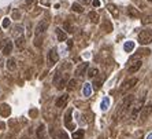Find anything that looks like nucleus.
<instances>
[{"label":"nucleus","instance_id":"obj_23","mask_svg":"<svg viewBox=\"0 0 152 139\" xmlns=\"http://www.w3.org/2000/svg\"><path fill=\"white\" fill-rule=\"evenodd\" d=\"M84 135H85V132L82 131V129H80V131L73 132V135H71V138H73V139H81V138H84Z\"/></svg>","mask_w":152,"mask_h":139},{"label":"nucleus","instance_id":"obj_25","mask_svg":"<svg viewBox=\"0 0 152 139\" xmlns=\"http://www.w3.org/2000/svg\"><path fill=\"white\" fill-rule=\"evenodd\" d=\"M97 73H99V70H97L96 68H92V69H89L88 70V76L91 78H95L96 76H97Z\"/></svg>","mask_w":152,"mask_h":139},{"label":"nucleus","instance_id":"obj_32","mask_svg":"<svg viewBox=\"0 0 152 139\" xmlns=\"http://www.w3.org/2000/svg\"><path fill=\"white\" fill-rule=\"evenodd\" d=\"M95 88H100V78L96 76V80H95Z\"/></svg>","mask_w":152,"mask_h":139},{"label":"nucleus","instance_id":"obj_11","mask_svg":"<svg viewBox=\"0 0 152 139\" xmlns=\"http://www.w3.org/2000/svg\"><path fill=\"white\" fill-rule=\"evenodd\" d=\"M47 136V131H45V125L44 124H40L37 131H36V138L37 139H44Z\"/></svg>","mask_w":152,"mask_h":139},{"label":"nucleus","instance_id":"obj_24","mask_svg":"<svg viewBox=\"0 0 152 139\" xmlns=\"http://www.w3.org/2000/svg\"><path fill=\"white\" fill-rule=\"evenodd\" d=\"M71 8H73V11H75V13H84V7L78 3H74L71 6Z\"/></svg>","mask_w":152,"mask_h":139},{"label":"nucleus","instance_id":"obj_38","mask_svg":"<svg viewBox=\"0 0 152 139\" xmlns=\"http://www.w3.org/2000/svg\"><path fill=\"white\" fill-rule=\"evenodd\" d=\"M44 139H48V136H45V138H44Z\"/></svg>","mask_w":152,"mask_h":139},{"label":"nucleus","instance_id":"obj_18","mask_svg":"<svg viewBox=\"0 0 152 139\" xmlns=\"http://www.w3.org/2000/svg\"><path fill=\"white\" fill-rule=\"evenodd\" d=\"M127 14H129L130 18H138L140 17V13H138L134 7H127Z\"/></svg>","mask_w":152,"mask_h":139},{"label":"nucleus","instance_id":"obj_35","mask_svg":"<svg viewBox=\"0 0 152 139\" xmlns=\"http://www.w3.org/2000/svg\"><path fill=\"white\" fill-rule=\"evenodd\" d=\"M4 128V123H0V129H3Z\"/></svg>","mask_w":152,"mask_h":139},{"label":"nucleus","instance_id":"obj_8","mask_svg":"<svg viewBox=\"0 0 152 139\" xmlns=\"http://www.w3.org/2000/svg\"><path fill=\"white\" fill-rule=\"evenodd\" d=\"M151 113H152V102H148L147 105L142 106V110H141V120L142 121L147 120V118L151 116Z\"/></svg>","mask_w":152,"mask_h":139},{"label":"nucleus","instance_id":"obj_27","mask_svg":"<svg viewBox=\"0 0 152 139\" xmlns=\"http://www.w3.org/2000/svg\"><path fill=\"white\" fill-rule=\"evenodd\" d=\"M141 22L144 24V25H148V24H152V15H147V17H144L141 19Z\"/></svg>","mask_w":152,"mask_h":139},{"label":"nucleus","instance_id":"obj_7","mask_svg":"<svg viewBox=\"0 0 152 139\" xmlns=\"http://www.w3.org/2000/svg\"><path fill=\"white\" fill-rule=\"evenodd\" d=\"M138 83V80L137 78H130V80H127V81H125L124 84H122V86H121V88H119V92L121 94H125V92H127V91H129V89L130 88H133V87L136 86V84H137Z\"/></svg>","mask_w":152,"mask_h":139},{"label":"nucleus","instance_id":"obj_21","mask_svg":"<svg viewBox=\"0 0 152 139\" xmlns=\"http://www.w3.org/2000/svg\"><path fill=\"white\" fill-rule=\"evenodd\" d=\"M64 29H66V32H69V33H74L75 32V26L69 21L64 22Z\"/></svg>","mask_w":152,"mask_h":139},{"label":"nucleus","instance_id":"obj_17","mask_svg":"<svg viewBox=\"0 0 152 139\" xmlns=\"http://www.w3.org/2000/svg\"><path fill=\"white\" fill-rule=\"evenodd\" d=\"M56 36H58V40L59 41H64V40L67 39V35H66V32H63V29H56Z\"/></svg>","mask_w":152,"mask_h":139},{"label":"nucleus","instance_id":"obj_1","mask_svg":"<svg viewBox=\"0 0 152 139\" xmlns=\"http://www.w3.org/2000/svg\"><path fill=\"white\" fill-rule=\"evenodd\" d=\"M47 28H48V22L45 19L40 21L37 25H36L34 29V35H36V40H34V44L37 47H40L42 44V37H44V33L47 32Z\"/></svg>","mask_w":152,"mask_h":139},{"label":"nucleus","instance_id":"obj_19","mask_svg":"<svg viewBox=\"0 0 152 139\" xmlns=\"http://www.w3.org/2000/svg\"><path fill=\"white\" fill-rule=\"evenodd\" d=\"M7 69L11 72H14L15 69H17V61H15L14 58H10L7 61Z\"/></svg>","mask_w":152,"mask_h":139},{"label":"nucleus","instance_id":"obj_20","mask_svg":"<svg viewBox=\"0 0 152 139\" xmlns=\"http://www.w3.org/2000/svg\"><path fill=\"white\" fill-rule=\"evenodd\" d=\"M89 19H91V21L93 22V24H99V14H97V13H95V11H91V13H89Z\"/></svg>","mask_w":152,"mask_h":139},{"label":"nucleus","instance_id":"obj_40","mask_svg":"<svg viewBox=\"0 0 152 139\" xmlns=\"http://www.w3.org/2000/svg\"><path fill=\"white\" fill-rule=\"evenodd\" d=\"M23 139H28V138H23Z\"/></svg>","mask_w":152,"mask_h":139},{"label":"nucleus","instance_id":"obj_15","mask_svg":"<svg viewBox=\"0 0 152 139\" xmlns=\"http://www.w3.org/2000/svg\"><path fill=\"white\" fill-rule=\"evenodd\" d=\"M107 7H108V11L111 13V15H113L114 18H118V17H119V10H118V7H115L114 4H108Z\"/></svg>","mask_w":152,"mask_h":139},{"label":"nucleus","instance_id":"obj_39","mask_svg":"<svg viewBox=\"0 0 152 139\" xmlns=\"http://www.w3.org/2000/svg\"><path fill=\"white\" fill-rule=\"evenodd\" d=\"M0 36H1V30H0Z\"/></svg>","mask_w":152,"mask_h":139},{"label":"nucleus","instance_id":"obj_33","mask_svg":"<svg viewBox=\"0 0 152 139\" xmlns=\"http://www.w3.org/2000/svg\"><path fill=\"white\" fill-rule=\"evenodd\" d=\"M80 3H82V4H89L91 3V0H78Z\"/></svg>","mask_w":152,"mask_h":139},{"label":"nucleus","instance_id":"obj_4","mask_svg":"<svg viewBox=\"0 0 152 139\" xmlns=\"http://www.w3.org/2000/svg\"><path fill=\"white\" fill-rule=\"evenodd\" d=\"M141 59H138L137 57L136 58H132L130 61H129V65H127V73H136L138 69L141 68Z\"/></svg>","mask_w":152,"mask_h":139},{"label":"nucleus","instance_id":"obj_36","mask_svg":"<svg viewBox=\"0 0 152 139\" xmlns=\"http://www.w3.org/2000/svg\"><path fill=\"white\" fill-rule=\"evenodd\" d=\"M148 139H152V134H151V135H149V136H148Z\"/></svg>","mask_w":152,"mask_h":139},{"label":"nucleus","instance_id":"obj_28","mask_svg":"<svg viewBox=\"0 0 152 139\" xmlns=\"http://www.w3.org/2000/svg\"><path fill=\"white\" fill-rule=\"evenodd\" d=\"M11 17L14 18V19H21V11H19V10H12Z\"/></svg>","mask_w":152,"mask_h":139},{"label":"nucleus","instance_id":"obj_10","mask_svg":"<svg viewBox=\"0 0 152 139\" xmlns=\"http://www.w3.org/2000/svg\"><path fill=\"white\" fill-rule=\"evenodd\" d=\"M88 68H89L88 62H82V64L75 69V76H77V77H82V76L85 75V72L88 70Z\"/></svg>","mask_w":152,"mask_h":139},{"label":"nucleus","instance_id":"obj_16","mask_svg":"<svg viewBox=\"0 0 152 139\" xmlns=\"http://www.w3.org/2000/svg\"><path fill=\"white\" fill-rule=\"evenodd\" d=\"M26 44V39H25V36H19L17 40H15V46L18 47V48H23Z\"/></svg>","mask_w":152,"mask_h":139},{"label":"nucleus","instance_id":"obj_31","mask_svg":"<svg viewBox=\"0 0 152 139\" xmlns=\"http://www.w3.org/2000/svg\"><path fill=\"white\" fill-rule=\"evenodd\" d=\"M104 26H106V32H110L111 29H113V26L110 25V22H104Z\"/></svg>","mask_w":152,"mask_h":139},{"label":"nucleus","instance_id":"obj_14","mask_svg":"<svg viewBox=\"0 0 152 139\" xmlns=\"http://www.w3.org/2000/svg\"><path fill=\"white\" fill-rule=\"evenodd\" d=\"M64 124H66V127H67L69 129H74V124L71 123V112L70 110L66 113V117H64Z\"/></svg>","mask_w":152,"mask_h":139},{"label":"nucleus","instance_id":"obj_12","mask_svg":"<svg viewBox=\"0 0 152 139\" xmlns=\"http://www.w3.org/2000/svg\"><path fill=\"white\" fill-rule=\"evenodd\" d=\"M48 58H50V61L52 62V64H55V62L59 61V54H58L56 48H52V50L50 51V54H48Z\"/></svg>","mask_w":152,"mask_h":139},{"label":"nucleus","instance_id":"obj_3","mask_svg":"<svg viewBox=\"0 0 152 139\" xmlns=\"http://www.w3.org/2000/svg\"><path fill=\"white\" fill-rule=\"evenodd\" d=\"M138 43L141 46H147V44L152 43V30L151 29H144L142 32L138 35Z\"/></svg>","mask_w":152,"mask_h":139},{"label":"nucleus","instance_id":"obj_5","mask_svg":"<svg viewBox=\"0 0 152 139\" xmlns=\"http://www.w3.org/2000/svg\"><path fill=\"white\" fill-rule=\"evenodd\" d=\"M0 50L3 52V55H10L12 51V43L8 39H3L0 40Z\"/></svg>","mask_w":152,"mask_h":139},{"label":"nucleus","instance_id":"obj_13","mask_svg":"<svg viewBox=\"0 0 152 139\" xmlns=\"http://www.w3.org/2000/svg\"><path fill=\"white\" fill-rule=\"evenodd\" d=\"M10 113H11V109L7 104H3L1 106H0V114H1L3 117H8Z\"/></svg>","mask_w":152,"mask_h":139},{"label":"nucleus","instance_id":"obj_6","mask_svg":"<svg viewBox=\"0 0 152 139\" xmlns=\"http://www.w3.org/2000/svg\"><path fill=\"white\" fill-rule=\"evenodd\" d=\"M142 106H144V96L142 98H140V99L137 101L134 104V106H133V110H132V120H136L137 118V116H138V113L142 110Z\"/></svg>","mask_w":152,"mask_h":139},{"label":"nucleus","instance_id":"obj_30","mask_svg":"<svg viewBox=\"0 0 152 139\" xmlns=\"http://www.w3.org/2000/svg\"><path fill=\"white\" fill-rule=\"evenodd\" d=\"M10 26V19L8 18H4L3 19V28H8Z\"/></svg>","mask_w":152,"mask_h":139},{"label":"nucleus","instance_id":"obj_22","mask_svg":"<svg viewBox=\"0 0 152 139\" xmlns=\"http://www.w3.org/2000/svg\"><path fill=\"white\" fill-rule=\"evenodd\" d=\"M66 88H67L69 91H74V89L77 88V81H75L74 78H73V80H69V83H67V86H66Z\"/></svg>","mask_w":152,"mask_h":139},{"label":"nucleus","instance_id":"obj_26","mask_svg":"<svg viewBox=\"0 0 152 139\" xmlns=\"http://www.w3.org/2000/svg\"><path fill=\"white\" fill-rule=\"evenodd\" d=\"M133 48H134V43H133V41H127V43H125V51L130 52Z\"/></svg>","mask_w":152,"mask_h":139},{"label":"nucleus","instance_id":"obj_29","mask_svg":"<svg viewBox=\"0 0 152 139\" xmlns=\"http://www.w3.org/2000/svg\"><path fill=\"white\" fill-rule=\"evenodd\" d=\"M55 139H69V136H67V134H66V132H59Z\"/></svg>","mask_w":152,"mask_h":139},{"label":"nucleus","instance_id":"obj_9","mask_svg":"<svg viewBox=\"0 0 152 139\" xmlns=\"http://www.w3.org/2000/svg\"><path fill=\"white\" fill-rule=\"evenodd\" d=\"M69 104V94H64V95H60L59 98L56 99V102H55V105H56V107H64V106H67Z\"/></svg>","mask_w":152,"mask_h":139},{"label":"nucleus","instance_id":"obj_37","mask_svg":"<svg viewBox=\"0 0 152 139\" xmlns=\"http://www.w3.org/2000/svg\"><path fill=\"white\" fill-rule=\"evenodd\" d=\"M148 1H149V3H152V0H148Z\"/></svg>","mask_w":152,"mask_h":139},{"label":"nucleus","instance_id":"obj_2","mask_svg":"<svg viewBox=\"0 0 152 139\" xmlns=\"http://www.w3.org/2000/svg\"><path fill=\"white\" fill-rule=\"evenodd\" d=\"M133 102H134V95H127L126 98H124V101L121 102L119 107H118L117 117H118V118L125 117V114L127 113V110H129V107H130L132 105H133Z\"/></svg>","mask_w":152,"mask_h":139},{"label":"nucleus","instance_id":"obj_34","mask_svg":"<svg viewBox=\"0 0 152 139\" xmlns=\"http://www.w3.org/2000/svg\"><path fill=\"white\" fill-rule=\"evenodd\" d=\"M93 6L97 7V6H99V0H93Z\"/></svg>","mask_w":152,"mask_h":139}]
</instances>
